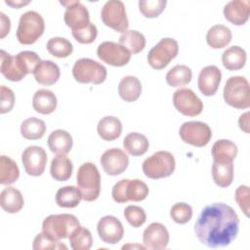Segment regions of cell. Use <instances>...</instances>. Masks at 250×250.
<instances>
[{
	"instance_id": "cell-3",
	"label": "cell",
	"mask_w": 250,
	"mask_h": 250,
	"mask_svg": "<svg viewBox=\"0 0 250 250\" xmlns=\"http://www.w3.org/2000/svg\"><path fill=\"white\" fill-rule=\"evenodd\" d=\"M79 227L80 223L74 215L54 214L45 218L42 224V231L57 240H61L69 238L71 233Z\"/></svg>"
},
{
	"instance_id": "cell-20",
	"label": "cell",
	"mask_w": 250,
	"mask_h": 250,
	"mask_svg": "<svg viewBox=\"0 0 250 250\" xmlns=\"http://www.w3.org/2000/svg\"><path fill=\"white\" fill-rule=\"evenodd\" d=\"M250 2L247 0H232L224 8L225 18L234 25H242L249 19Z\"/></svg>"
},
{
	"instance_id": "cell-29",
	"label": "cell",
	"mask_w": 250,
	"mask_h": 250,
	"mask_svg": "<svg viewBox=\"0 0 250 250\" xmlns=\"http://www.w3.org/2000/svg\"><path fill=\"white\" fill-rule=\"evenodd\" d=\"M0 71L10 81L17 82L21 81L25 74L20 69L15 57L5 52L4 50L0 51Z\"/></svg>"
},
{
	"instance_id": "cell-7",
	"label": "cell",
	"mask_w": 250,
	"mask_h": 250,
	"mask_svg": "<svg viewBox=\"0 0 250 250\" xmlns=\"http://www.w3.org/2000/svg\"><path fill=\"white\" fill-rule=\"evenodd\" d=\"M148 187L139 179H123L117 182L111 191L112 198L117 203L131 201H142L148 195Z\"/></svg>"
},
{
	"instance_id": "cell-19",
	"label": "cell",
	"mask_w": 250,
	"mask_h": 250,
	"mask_svg": "<svg viewBox=\"0 0 250 250\" xmlns=\"http://www.w3.org/2000/svg\"><path fill=\"white\" fill-rule=\"evenodd\" d=\"M222 80V72L216 65H207L203 67L198 75V88L204 96H213L218 91Z\"/></svg>"
},
{
	"instance_id": "cell-24",
	"label": "cell",
	"mask_w": 250,
	"mask_h": 250,
	"mask_svg": "<svg viewBox=\"0 0 250 250\" xmlns=\"http://www.w3.org/2000/svg\"><path fill=\"white\" fill-rule=\"evenodd\" d=\"M24 200L21 192L14 187L5 188L0 194V205L7 213H17L23 207Z\"/></svg>"
},
{
	"instance_id": "cell-46",
	"label": "cell",
	"mask_w": 250,
	"mask_h": 250,
	"mask_svg": "<svg viewBox=\"0 0 250 250\" xmlns=\"http://www.w3.org/2000/svg\"><path fill=\"white\" fill-rule=\"evenodd\" d=\"M72 36L74 39L81 44H90L96 40L98 30L94 23L91 21L87 26L79 30H72Z\"/></svg>"
},
{
	"instance_id": "cell-1",
	"label": "cell",
	"mask_w": 250,
	"mask_h": 250,
	"mask_svg": "<svg viewBox=\"0 0 250 250\" xmlns=\"http://www.w3.org/2000/svg\"><path fill=\"white\" fill-rule=\"evenodd\" d=\"M239 219L232 207L225 203L207 205L200 213L194 225L198 240L210 248L229 245L236 237Z\"/></svg>"
},
{
	"instance_id": "cell-30",
	"label": "cell",
	"mask_w": 250,
	"mask_h": 250,
	"mask_svg": "<svg viewBox=\"0 0 250 250\" xmlns=\"http://www.w3.org/2000/svg\"><path fill=\"white\" fill-rule=\"evenodd\" d=\"M125 150L133 156H141L145 154L149 146L147 138L138 132L129 133L123 140Z\"/></svg>"
},
{
	"instance_id": "cell-41",
	"label": "cell",
	"mask_w": 250,
	"mask_h": 250,
	"mask_svg": "<svg viewBox=\"0 0 250 250\" xmlns=\"http://www.w3.org/2000/svg\"><path fill=\"white\" fill-rule=\"evenodd\" d=\"M20 69L26 75L33 73L36 66L40 63V57L33 51H22L15 56Z\"/></svg>"
},
{
	"instance_id": "cell-13",
	"label": "cell",
	"mask_w": 250,
	"mask_h": 250,
	"mask_svg": "<svg viewBox=\"0 0 250 250\" xmlns=\"http://www.w3.org/2000/svg\"><path fill=\"white\" fill-rule=\"evenodd\" d=\"M97 55L100 60L112 66L126 65L131 59V53L125 47L113 41L102 42L98 46Z\"/></svg>"
},
{
	"instance_id": "cell-12",
	"label": "cell",
	"mask_w": 250,
	"mask_h": 250,
	"mask_svg": "<svg viewBox=\"0 0 250 250\" xmlns=\"http://www.w3.org/2000/svg\"><path fill=\"white\" fill-rule=\"evenodd\" d=\"M173 104L176 109L186 116H196L202 112L203 103L188 88L178 89L173 94Z\"/></svg>"
},
{
	"instance_id": "cell-34",
	"label": "cell",
	"mask_w": 250,
	"mask_h": 250,
	"mask_svg": "<svg viewBox=\"0 0 250 250\" xmlns=\"http://www.w3.org/2000/svg\"><path fill=\"white\" fill-rule=\"evenodd\" d=\"M211 153L214 161H233L237 154V146L229 140L222 139L214 143Z\"/></svg>"
},
{
	"instance_id": "cell-4",
	"label": "cell",
	"mask_w": 250,
	"mask_h": 250,
	"mask_svg": "<svg viewBox=\"0 0 250 250\" xmlns=\"http://www.w3.org/2000/svg\"><path fill=\"white\" fill-rule=\"evenodd\" d=\"M44 29L45 23L42 16L35 11H27L20 18L17 39L23 45L33 44L42 36Z\"/></svg>"
},
{
	"instance_id": "cell-39",
	"label": "cell",
	"mask_w": 250,
	"mask_h": 250,
	"mask_svg": "<svg viewBox=\"0 0 250 250\" xmlns=\"http://www.w3.org/2000/svg\"><path fill=\"white\" fill-rule=\"evenodd\" d=\"M69 244L73 250H89L93 244L90 230L80 226L69 236Z\"/></svg>"
},
{
	"instance_id": "cell-27",
	"label": "cell",
	"mask_w": 250,
	"mask_h": 250,
	"mask_svg": "<svg viewBox=\"0 0 250 250\" xmlns=\"http://www.w3.org/2000/svg\"><path fill=\"white\" fill-rule=\"evenodd\" d=\"M97 131L103 140L110 142L121 135L122 124L117 117L107 115L99 121Z\"/></svg>"
},
{
	"instance_id": "cell-48",
	"label": "cell",
	"mask_w": 250,
	"mask_h": 250,
	"mask_svg": "<svg viewBox=\"0 0 250 250\" xmlns=\"http://www.w3.org/2000/svg\"><path fill=\"white\" fill-rule=\"evenodd\" d=\"M0 94H1V104H0V112L6 113L12 110L14 104H15V95L14 92L2 85L0 87Z\"/></svg>"
},
{
	"instance_id": "cell-42",
	"label": "cell",
	"mask_w": 250,
	"mask_h": 250,
	"mask_svg": "<svg viewBox=\"0 0 250 250\" xmlns=\"http://www.w3.org/2000/svg\"><path fill=\"white\" fill-rule=\"evenodd\" d=\"M166 0H140L139 10L146 18H157L165 9Z\"/></svg>"
},
{
	"instance_id": "cell-47",
	"label": "cell",
	"mask_w": 250,
	"mask_h": 250,
	"mask_svg": "<svg viewBox=\"0 0 250 250\" xmlns=\"http://www.w3.org/2000/svg\"><path fill=\"white\" fill-rule=\"evenodd\" d=\"M249 188L247 186H239L234 194L235 201L237 202L239 208L242 210V212L245 214V216H249Z\"/></svg>"
},
{
	"instance_id": "cell-43",
	"label": "cell",
	"mask_w": 250,
	"mask_h": 250,
	"mask_svg": "<svg viewBox=\"0 0 250 250\" xmlns=\"http://www.w3.org/2000/svg\"><path fill=\"white\" fill-rule=\"evenodd\" d=\"M32 248L34 250H42V249L61 250V249H67V246L62 243L60 240H57L42 231L35 236L33 240Z\"/></svg>"
},
{
	"instance_id": "cell-45",
	"label": "cell",
	"mask_w": 250,
	"mask_h": 250,
	"mask_svg": "<svg viewBox=\"0 0 250 250\" xmlns=\"http://www.w3.org/2000/svg\"><path fill=\"white\" fill-rule=\"evenodd\" d=\"M124 217L126 221L133 228H140L146 223V215L143 208L137 205H129L124 210Z\"/></svg>"
},
{
	"instance_id": "cell-21",
	"label": "cell",
	"mask_w": 250,
	"mask_h": 250,
	"mask_svg": "<svg viewBox=\"0 0 250 250\" xmlns=\"http://www.w3.org/2000/svg\"><path fill=\"white\" fill-rule=\"evenodd\" d=\"M33 75L36 82L39 84L51 86L59 80L61 72L57 63L52 61L45 60L41 61L40 63L36 66L35 70L33 71Z\"/></svg>"
},
{
	"instance_id": "cell-38",
	"label": "cell",
	"mask_w": 250,
	"mask_h": 250,
	"mask_svg": "<svg viewBox=\"0 0 250 250\" xmlns=\"http://www.w3.org/2000/svg\"><path fill=\"white\" fill-rule=\"evenodd\" d=\"M20 177V170L17 163L6 155L0 156V184L11 185Z\"/></svg>"
},
{
	"instance_id": "cell-31",
	"label": "cell",
	"mask_w": 250,
	"mask_h": 250,
	"mask_svg": "<svg viewBox=\"0 0 250 250\" xmlns=\"http://www.w3.org/2000/svg\"><path fill=\"white\" fill-rule=\"evenodd\" d=\"M222 62L228 70L241 69L246 62V52L239 46H231L223 53Z\"/></svg>"
},
{
	"instance_id": "cell-16",
	"label": "cell",
	"mask_w": 250,
	"mask_h": 250,
	"mask_svg": "<svg viewBox=\"0 0 250 250\" xmlns=\"http://www.w3.org/2000/svg\"><path fill=\"white\" fill-rule=\"evenodd\" d=\"M100 162L107 175L117 176L127 169L129 157L122 149L113 147L105 150L102 154Z\"/></svg>"
},
{
	"instance_id": "cell-9",
	"label": "cell",
	"mask_w": 250,
	"mask_h": 250,
	"mask_svg": "<svg viewBox=\"0 0 250 250\" xmlns=\"http://www.w3.org/2000/svg\"><path fill=\"white\" fill-rule=\"evenodd\" d=\"M179 52L178 42L170 37L162 38L147 54V62L154 69H162L176 58Z\"/></svg>"
},
{
	"instance_id": "cell-5",
	"label": "cell",
	"mask_w": 250,
	"mask_h": 250,
	"mask_svg": "<svg viewBox=\"0 0 250 250\" xmlns=\"http://www.w3.org/2000/svg\"><path fill=\"white\" fill-rule=\"evenodd\" d=\"M225 102L237 109H245L250 106V88L248 80L243 76L229 77L224 87Z\"/></svg>"
},
{
	"instance_id": "cell-35",
	"label": "cell",
	"mask_w": 250,
	"mask_h": 250,
	"mask_svg": "<svg viewBox=\"0 0 250 250\" xmlns=\"http://www.w3.org/2000/svg\"><path fill=\"white\" fill-rule=\"evenodd\" d=\"M46 132V125L42 119L29 117L22 121L21 134L26 140H39Z\"/></svg>"
},
{
	"instance_id": "cell-18",
	"label": "cell",
	"mask_w": 250,
	"mask_h": 250,
	"mask_svg": "<svg viewBox=\"0 0 250 250\" xmlns=\"http://www.w3.org/2000/svg\"><path fill=\"white\" fill-rule=\"evenodd\" d=\"M143 242L146 249H165L169 243V232L166 227L160 223H151L144 230Z\"/></svg>"
},
{
	"instance_id": "cell-2",
	"label": "cell",
	"mask_w": 250,
	"mask_h": 250,
	"mask_svg": "<svg viewBox=\"0 0 250 250\" xmlns=\"http://www.w3.org/2000/svg\"><path fill=\"white\" fill-rule=\"evenodd\" d=\"M77 188L85 201L96 200L101 191V176L97 166L92 162L83 163L76 174Z\"/></svg>"
},
{
	"instance_id": "cell-50",
	"label": "cell",
	"mask_w": 250,
	"mask_h": 250,
	"mask_svg": "<svg viewBox=\"0 0 250 250\" xmlns=\"http://www.w3.org/2000/svg\"><path fill=\"white\" fill-rule=\"evenodd\" d=\"M238 125L239 128L245 132V133H249V111L243 113L240 115L239 119H238Z\"/></svg>"
},
{
	"instance_id": "cell-17",
	"label": "cell",
	"mask_w": 250,
	"mask_h": 250,
	"mask_svg": "<svg viewBox=\"0 0 250 250\" xmlns=\"http://www.w3.org/2000/svg\"><path fill=\"white\" fill-rule=\"evenodd\" d=\"M97 230L100 238L108 244L119 242L124 234L122 223L114 216H104L98 222Z\"/></svg>"
},
{
	"instance_id": "cell-6",
	"label": "cell",
	"mask_w": 250,
	"mask_h": 250,
	"mask_svg": "<svg viewBox=\"0 0 250 250\" xmlns=\"http://www.w3.org/2000/svg\"><path fill=\"white\" fill-rule=\"evenodd\" d=\"M176 162L173 154L166 150H159L143 162L144 174L152 180L169 177L173 174Z\"/></svg>"
},
{
	"instance_id": "cell-37",
	"label": "cell",
	"mask_w": 250,
	"mask_h": 250,
	"mask_svg": "<svg viewBox=\"0 0 250 250\" xmlns=\"http://www.w3.org/2000/svg\"><path fill=\"white\" fill-rule=\"evenodd\" d=\"M192 77L191 69L185 64H177L166 74V82L172 87H181L188 84Z\"/></svg>"
},
{
	"instance_id": "cell-33",
	"label": "cell",
	"mask_w": 250,
	"mask_h": 250,
	"mask_svg": "<svg viewBox=\"0 0 250 250\" xmlns=\"http://www.w3.org/2000/svg\"><path fill=\"white\" fill-rule=\"evenodd\" d=\"M81 199V191L74 186L62 187L56 193L57 204L63 208H74L80 203Z\"/></svg>"
},
{
	"instance_id": "cell-8",
	"label": "cell",
	"mask_w": 250,
	"mask_h": 250,
	"mask_svg": "<svg viewBox=\"0 0 250 250\" xmlns=\"http://www.w3.org/2000/svg\"><path fill=\"white\" fill-rule=\"evenodd\" d=\"M72 75L79 83L98 85L105 80L107 72L106 68L100 62L89 58H82L75 62L72 67Z\"/></svg>"
},
{
	"instance_id": "cell-40",
	"label": "cell",
	"mask_w": 250,
	"mask_h": 250,
	"mask_svg": "<svg viewBox=\"0 0 250 250\" xmlns=\"http://www.w3.org/2000/svg\"><path fill=\"white\" fill-rule=\"evenodd\" d=\"M46 48L52 56L57 58H66L73 51L70 41L63 37H53L49 39Z\"/></svg>"
},
{
	"instance_id": "cell-28",
	"label": "cell",
	"mask_w": 250,
	"mask_h": 250,
	"mask_svg": "<svg viewBox=\"0 0 250 250\" xmlns=\"http://www.w3.org/2000/svg\"><path fill=\"white\" fill-rule=\"evenodd\" d=\"M212 177L217 186L228 188L233 180V164L231 161H214L212 165Z\"/></svg>"
},
{
	"instance_id": "cell-23",
	"label": "cell",
	"mask_w": 250,
	"mask_h": 250,
	"mask_svg": "<svg viewBox=\"0 0 250 250\" xmlns=\"http://www.w3.org/2000/svg\"><path fill=\"white\" fill-rule=\"evenodd\" d=\"M56 95L47 89H40L35 92L32 98L33 109L41 114H50L57 108Z\"/></svg>"
},
{
	"instance_id": "cell-51",
	"label": "cell",
	"mask_w": 250,
	"mask_h": 250,
	"mask_svg": "<svg viewBox=\"0 0 250 250\" xmlns=\"http://www.w3.org/2000/svg\"><path fill=\"white\" fill-rule=\"evenodd\" d=\"M5 3L13 8H16V9H20L21 7L22 6H25L27 4L30 3V1H21V0H6Z\"/></svg>"
},
{
	"instance_id": "cell-25",
	"label": "cell",
	"mask_w": 250,
	"mask_h": 250,
	"mask_svg": "<svg viewBox=\"0 0 250 250\" xmlns=\"http://www.w3.org/2000/svg\"><path fill=\"white\" fill-rule=\"evenodd\" d=\"M118 94L125 102H135L142 94V83L133 75L124 76L118 84Z\"/></svg>"
},
{
	"instance_id": "cell-52",
	"label": "cell",
	"mask_w": 250,
	"mask_h": 250,
	"mask_svg": "<svg viewBox=\"0 0 250 250\" xmlns=\"http://www.w3.org/2000/svg\"><path fill=\"white\" fill-rule=\"evenodd\" d=\"M131 247H133V248H135V247H138V248H141V249H146V246L144 245H131V244H128V245H124L123 247H122V249H126V248H131Z\"/></svg>"
},
{
	"instance_id": "cell-32",
	"label": "cell",
	"mask_w": 250,
	"mask_h": 250,
	"mask_svg": "<svg viewBox=\"0 0 250 250\" xmlns=\"http://www.w3.org/2000/svg\"><path fill=\"white\" fill-rule=\"evenodd\" d=\"M73 165L70 159L62 154H58L52 159L50 172L53 179L62 182L67 181L72 173Z\"/></svg>"
},
{
	"instance_id": "cell-11",
	"label": "cell",
	"mask_w": 250,
	"mask_h": 250,
	"mask_svg": "<svg viewBox=\"0 0 250 250\" xmlns=\"http://www.w3.org/2000/svg\"><path fill=\"white\" fill-rule=\"evenodd\" d=\"M182 141L193 146H205L212 138L209 125L201 121H188L183 123L179 131Z\"/></svg>"
},
{
	"instance_id": "cell-15",
	"label": "cell",
	"mask_w": 250,
	"mask_h": 250,
	"mask_svg": "<svg viewBox=\"0 0 250 250\" xmlns=\"http://www.w3.org/2000/svg\"><path fill=\"white\" fill-rule=\"evenodd\" d=\"M21 162L25 172L30 176H40L44 173L47 164V153L41 146H27L21 154Z\"/></svg>"
},
{
	"instance_id": "cell-22",
	"label": "cell",
	"mask_w": 250,
	"mask_h": 250,
	"mask_svg": "<svg viewBox=\"0 0 250 250\" xmlns=\"http://www.w3.org/2000/svg\"><path fill=\"white\" fill-rule=\"evenodd\" d=\"M48 146L52 152L65 155L67 154L73 146L71 135L62 129L53 131L48 137Z\"/></svg>"
},
{
	"instance_id": "cell-14",
	"label": "cell",
	"mask_w": 250,
	"mask_h": 250,
	"mask_svg": "<svg viewBox=\"0 0 250 250\" xmlns=\"http://www.w3.org/2000/svg\"><path fill=\"white\" fill-rule=\"evenodd\" d=\"M62 5L65 7L63 15L65 24L72 30H79L87 26L90 22V16L88 9L80 2L76 0L60 1Z\"/></svg>"
},
{
	"instance_id": "cell-26",
	"label": "cell",
	"mask_w": 250,
	"mask_h": 250,
	"mask_svg": "<svg viewBox=\"0 0 250 250\" xmlns=\"http://www.w3.org/2000/svg\"><path fill=\"white\" fill-rule=\"evenodd\" d=\"M232 34L229 27L224 24L213 25L206 34L207 44L213 49H222L231 41Z\"/></svg>"
},
{
	"instance_id": "cell-49",
	"label": "cell",
	"mask_w": 250,
	"mask_h": 250,
	"mask_svg": "<svg viewBox=\"0 0 250 250\" xmlns=\"http://www.w3.org/2000/svg\"><path fill=\"white\" fill-rule=\"evenodd\" d=\"M0 38H4L10 31L11 21L10 19L3 13L0 12Z\"/></svg>"
},
{
	"instance_id": "cell-44",
	"label": "cell",
	"mask_w": 250,
	"mask_h": 250,
	"mask_svg": "<svg viewBox=\"0 0 250 250\" xmlns=\"http://www.w3.org/2000/svg\"><path fill=\"white\" fill-rule=\"evenodd\" d=\"M170 216L177 224H186L192 217V208L190 205L185 202L176 203L170 210Z\"/></svg>"
},
{
	"instance_id": "cell-36",
	"label": "cell",
	"mask_w": 250,
	"mask_h": 250,
	"mask_svg": "<svg viewBox=\"0 0 250 250\" xmlns=\"http://www.w3.org/2000/svg\"><path fill=\"white\" fill-rule=\"evenodd\" d=\"M119 44L125 47L131 54H138L146 47V38L138 30H127L119 37Z\"/></svg>"
},
{
	"instance_id": "cell-10",
	"label": "cell",
	"mask_w": 250,
	"mask_h": 250,
	"mask_svg": "<svg viewBox=\"0 0 250 250\" xmlns=\"http://www.w3.org/2000/svg\"><path fill=\"white\" fill-rule=\"evenodd\" d=\"M103 22L117 32H126L129 21L126 15L125 5L120 0H109L104 3L101 11Z\"/></svg>"
}]
</instances>
